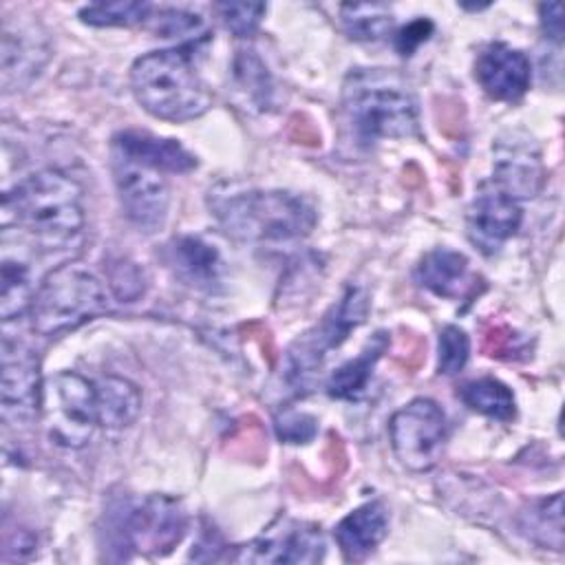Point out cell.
<instances>
[{"instance_id":"cell-33","label":"cell","mask_w":565,"mask_h":565,"mask_svg":"<svg viewBox=\"0 0 565 565\" xmlns=\"http://www.w3.org/2000/svg\"><path fill=\"white\" fill-rule=\"evenodd\" d=\"M318 422L307 415V413H298V411H285L280 415H276L274 419V428L280 441L285 444H307L316 437L318 433Z\"/></svg>"},{"instance_id":"cell-10","label":"cell","mask_w":565,"mask_h":565,"mask_svg":"<svg viewBox=\"0 0 565 565\" xmlns=\"http://www.w3.org/2000/svg\"><path fill=\"white\" fill-rule=\"evenodd\" d=\"M113 174L126 218L143 232H157L166 223L170 205L161 172L113 154Z\"/></svg>"},{"instance_id":"cell-29","label":"cell","mask_w":565,"mask_h":565,"mask_svg":"<svg viewBox=\"0 0 565 565\" xmlns=\"http://www.w3.org/2000/svg\"><path fill=\"white\" fill-rule=\"evenodd\" d=\"M214 11L218 13V18L227 31H232L238 38H249L258 29V24L265 15V4H260V2H218V4H214Z\"/></svg>"},{"instance_id":"cell-4","label":"cell","mask_w":565,"mask_h":565,"mask_svg":"<svg viewBox=\"0 0 565 565\" xmlns=\"http://www.w3.org/2000/svg\"><path fill=\"white\" fill-rule=\"evenodd\" d=\"M130 86L143 110L166 121L196 119L212 106V95L183 49L150 51L137 57Z\"/></svg>"},{"instance_id":"cell-34","label":"cell","mask_w":565,"mask_h":565,"mask_svg":"<svg viewBox=\"0 0 565 565\" xmlns=\"http://www.w3.org/2000/svg\"><path fill=\"white\" fill-rule=\"evenodd\" d=\"M108 280L119 300H135L143 294V276L130 260H117L108 267Z\"/></svg>"},{"instance_id":"cell-19","label":"cell","mask_w":565,"mask_h":565,"mask_svg":"<svg viewBox=\"0 0 565 565\" xmlns=\"http://www.w3.org/2000/svg\"><path fill=\"white\" fill-rule=\"evenodd\" d=\"M46 60V46L35 35L33 26H18L11 31L9 24L2 29V86L13 90L38 75Z\"/></svg>"},{"instance_id":"cell-16","label":"cell","mask_w":565,"mask_h":565,"mask_svg":"<svg viewBox=\"0 0 565 565\" xmlns=\"http://www.w3.org/2000/svg\"><path fill=\"white\" fill-rule=\"evenodd\" d=\"M166 263L179 280L212 291L221 282L223 260L214 245L199 236H177L166 245Z\"/></svg>"},{"instance_id":"cell-31","label":"cell","mask_w":565,"mask_h":565,"mask_svg":"<svg viewBox=\"0 0 565 565\" xmlns=\"http://www.w3.org/2000/svg\"><path fill=\"white\" fill-rule=\"evenodd\" d=\"M470 355V338L463 329L448 324L439 333V373L455 375L459 373Z\"/></svg>"},{"instance_id":"cell-22","label":"cell","mask_w":565,"mask_h":565,"mask_svg":"<svg viewBox=\"0 0 565 565\" xmlns=\"http://www.w3.org/2000/svg\"><path fill=\"white\" fill-rule=\"evenodd\" d=\"M33 280L31 267L26 258L18 252H11V245L2 243V296H0V313L2 320H15L24 311L31 309L33 302Z\"/></svg>"},{"instance_id":"cell-18","label":"cell","mask_w":565,"mask_h":565,"mask_svg":"<svg viewBox=\"0 0 565 565\" xmlns=\"http://www.w3.org/2000/svg\"><path fill=\"white\" fill-rule=\"evenodd\" d=\"M468 258L461 252L437 247L419 260L415 276L422 287L433 291L439 298H461L475 289V276H470Z\"/></svg>"},{"instance_id":"cell-9","label":"cell","mask_w":565,"mask_h":565,"mask_svg":"<svg viewBox=\"0 0 565 565\" xmlns=\"http://www.w3.org/2000/svg\"><path fill=\"white\" fill-rule=\"evenodd\" d=\"M446 415L428 397H417L393 413L388 422L391 448L397 461L413 472L430 470L444 450Z\"/></svg>"},{"instance_id":"cell-23","label":"cell","mask_w":565,"mask_h":565,"mask_svg":"<svg viewBox=\"0 0 565 565\" xmlns=\"http://www.w3.org/2000/svg\"><path fill=\"white\" fill-rule=\"evenodd\" d=\"M457 395L468 408H472L486 417H492L499 422H510L516 415V404H514L512 391L494 377L470 380L459 386Z\"/></svg>"},{"instance_id":"cell-1","label":"cell","mask_w":565,"mask_h":565,"mask_svg":"<svg viewBox=\"0 0 565 565\" xmlns=\"http://www.w3.org/2000/svg\"><path fill=\"white\" fill-rule=\"evenodd\" d=\"M342 113L360 143L413 137L419 130L417 99L404 77L388 68H355L342 86Z\"/></svg>"},{"instance_id":"cell-11","label":"cell","mask_w":565,"mask_h":565,"mask_svg":"<svg viewBox=\"0 0 565 565\" xmlns=\"http://www.w3.org/2000/svg\"><path fill=\"white\" fill-rule=\"evenodd\" d=\"M40 364L31 349L4 338L2 342V422L31 424L42 413Z\"/></svg>"},{"instance_id":"cell-15","label":"cell","mask_w":565,"mask_h":565,"mask_svg":"<svg viewBox=\"0 0 565 565\" xmlns=\"http://www.w3.org/2000/svg\"><path fill=\"white\" fill-rule=\"evenodd\" d=\"M113 154L157 172H190L196 168V157L177 139H163L146 130L117 132L113 137Z\"/></svg>"},{"instance_id":"cell-26","label":"cell","mask_w":565,"mask_h":565,"mask_svg":"<svg viewBox=\"0 0 565 565\" xmlns=\"http://www.w3.org/2000/svg\"><path fill=\"white\" fill-rule=\"evenodd\" d=\"M340 24L351 40H380L393 26V13L377 2H349L340 7Z\"/></svg>"},{"instance_id":"cell-36","label":"cell","mask_w":565,"mask_h":565,"mask_svg":"<svg viewBox=\"0 0 565 565\" xmlns=\"http://www.w3.org/2000/svg\"><path fill=\"white\" fill-rule=\"evenodd\" d=\"M541 13V29L545 38L561 42L563 40V9L558 2H545L539 7Z\"/></svg>"},{"instance_id":"cell-35","label":"cell","mask_w":565,"mask_h":565,"mask_svg":"<svg viewBox=\"0 0 565 565\" xmlns=\"http://www.w3.org/2000/svg\"><path fill=\"white\" fill-rule=\"evenodd\" d=\"M433 22L426 18H417L413 22H408L406 26H402L395 35V49L399 55H413L417 51L419 44H424L430 35H433Z\"/></svg>"},{"instance_id":"cell-28","label":"cell","mask_w":565,"mask_h":565,"mask_svg":"<svg viewBox=\"0 0 565 565\" xmlns=\"http://www.w3.org/2000/svg\"><path fill=\"white\" fill-rule=\"evenodd\" d=\"M481 349L497 360H523L527 358V342L512 327L499 320L481 324Z\"/></svg>"},{"instance_id":"cell-17","label":"cell","mask_w":565,"mask_h":565,"mask_svg":"<svg viewBox=\"0 0 565 565\" xmlns=\"http://www.w3.org/2000/svg\"><path fill=\"white\" fill-rule=\"evenodd\" d=\"M388 516L380 501H369L351 510L333 530L338 547L347 561H364L386 536Z\"/></svg>"},{"instance_id":"cell-21","label":"cell","mask_w":565,"mask_h":565,"mask_svg":"<svg viewBox=\"0 0 565 565\" xmlns=\"http://www.w3.org/2000/svg\"><path fill=\"white\" fill-rule=\"evenodd\" d=\"M95 393L99 426L119 430L137 419L141 411V393L130 380L117 375L99 377L95 382Z\"/></svg>"},{"instance_id":"cell-12","label":"cell","mask_w":565,"mask_h":565,"mask_svg":"<svg viewBox=\"0 0 565 565\" xmlns=\"http://www.w3.org/2000/svg\"><path fill=\"white\" fill-rule=\"evenodd\" d=\"M324 539L318 525L302 521H278L249 545L238 547L234 561L247 563H320Z\"/></svg>"},{"instance_id":"cell-30","label":"cell","mask_w":565,"mask_h":565,"mask_svg":"<svg viewBox=\"0 0 565 565\" xmlns=\"http://www.w3.org/2000/svg\"><path fill=\"white\" fill-rule=\"evenodd\" d=\"M146 22L161 38H196L203 31L201 15L181 9H159L154 15L150 11Z\"/></svg>"},{"instance_id":"cell-27","label":"cell","mask_w":565,"mask_h":565,"mask_svg":"<svg viewBox=\"0 0 565 565\" xmlns=\"http://www.w3.org/2000/svg\"><path fill=\"white\" fill-rule=\"evenodd\" d=\"M152 7L137 0H117V2H95L79 9V20L90 26H130L146 22Z\"/></svg>"},{"instance_id":"cell-5","label":"cell","mask_w":565,"mask_h":565,"mask_svg":"<svg viewBox=\"0 0 565 565\" xmlns=\"http://www.w3.org/2000/svg\"><path fill=\"white\" fill-rule=\"evenodd\" d=\"M33 329L57 335L106 311V294L95 274L79 263H64L46 274L31 302Z\"/></svg>"},{"instance_id":"cell-7","label":"cell","mask_w":565,"mask_h":565,"mask_svg":"<svg viewBox=\"0 0 565 565\" xmlns=\"http://www.w3.org/2000/svg\"><path fill=\"white\" fill-rule=\"evenodd\" d=\"M42 419L57 446H86L99 426L95 382L73 371L53 375L42 391Z\"/></svg>"},{"instance_id":"cell-24","label":"cell","mask_w":565,"mask_h":565,"mask_svg":"<svg viewBox=\"0 0 565 565\" xmlns=\"http://www.w3.org/2000/svg\"><path fill=\"white\" fill-rule=\"evenodd\" d=\"M519 527L536 545L563 550V497H561V492L525 508L521 512Z\"/></svg>"},{"instance_id":"cell-20","label":"cell","mask_w":565,"mask_h":565,"mask_svg":"<svg viewBox=\"0 0 565 565\" xmlns=\"http://www.w3.org/2000/svg\"><path fill=\"white\" fill-rule=\"evenodd\" d=\"M391 347V333L388 331H375L371 340L364 344V349L349 362H344L340 369L333 371V375L327 382V393L335 399H355L364 393L375 362L382 358V353Z\"/></svg>"},{"instance_id":"cell-6","label":"cell","mask_w":565,"mask_h":565,"mask_svg":"<svg viewBox=\"0 0 565 565\" xmlns=\"http://www.w3.org/2000/svg\"><path fill=\"white\" fill-rule=\"evenodd\" d=\"M369 311V296L362 287H347L342 298L320 318L316 327L305 331L287 351V382L305 386L322 366L331 349L340 347L347 335L360 327Z\"/></svg>"},{"instance_id":"cell-2","label":"cell","mask_w":565,"mask_h":565,"mask_svg":"<svg viewBox=\"0 0 565 565\" xmlns=\"http://www.w3.org/2000/svg\"><path fill=\"white\" fill-rule=\"evenodd\" d=\"M210 210L221 230L245 243H287L316 225L313 207L285 190L210 192Z\"/></svg>"},{"instance_id":"cell-32","label":"cell","mask_w":565,"mask_h":565,"mask_svg":"<svg viewBox=\"0 0 565 565\" xmlns=\"http://www.w3.org/2000/svg\"><path fill=\"white\" fill-rule=\"evenodd\" d=\"M234 68H236L238 84L249 93L252 99H256L260 106H265L269 99V93H271L269 75H267V68L263 66V62L254 55V51H241Z\"/></svg>"},{"instance_id":"cell-3","label":"cell","mask_w":565,"mask_h":565,"mask_svg":"<svg viewBox=\"0 0 565 565\" xmlns=\"http://www.w3.org/2000/svg\"><path fill=\"white\" fill-rule=\"evenodd\" d=\"M2 210L46 245H64L84 227L82 188L60 170H40L13 185L4 194Z\"/></svg>"},{"instance_id":"cell-25","label":"cell","mask_w":565,"mask_h":565,"mask_svg":"<svg viewBox=\"0 0 565 565\" xmlns=\"http://www.w3.org/2000/svg\"><path fill=\"white\" fill-rule=\"evenodd\" d=\"M541 174L543 172L539 161L519 150H512V154L501 157L494 166V181L499 183V190L510 194L512 199L534 196L543 181Z\"/></svg>"},{"instance_id":"cell-8","label":"cell","mask_w":565,"mask_h":565,"mask_svg":"<svg viewBox=\"0 0 565 565\" xmlns=\"http://www.w3.org/2000/svg\"><path fill=\"white\" fill-rule=\"evenodd\" d=\"M119 545L146 556L170 554L188 532V512L183 503L168 494H150L115 521Z\"/></svg>"},{"instance_id":"cell-14","label":"cell","mask_w":565,"mask_h":565,"mask_svg":"<svg viewBox=\"0 0 565 565\" xmlns=\"http://www.w3.org/2000/svg\"><path fill=\"white\" fill-rule=\"evenodd\" d=\"M523 212L510 194L490 190L477 194L468 207V236L483 252L494 254L521 227Z\"/></svg>"},{"instance_id":"cell-13","label":"cell","mask_w":565,"mask_h":565,"mask_svg":"<svg viewBox=\"0 0 565 565\" xmlns=\"http://www.w3.org/2000/svg\"><path fill=\"white\" fill-rule=\"evenodd\" d=\"M475 79L488 97L516 102L530 88L532 66L523 51L503 42H490L475 60Z\"/></svg>"}]
</instances>
